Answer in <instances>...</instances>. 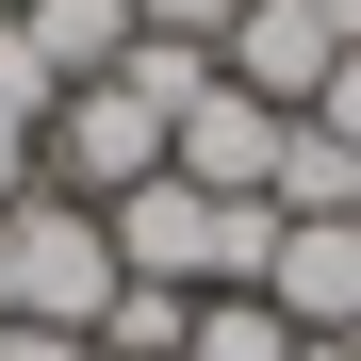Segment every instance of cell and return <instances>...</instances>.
I'll return each instance as SVG.
<instances>
[{
	"instance_id": "8fae6325",
	"label": "cell",
	"mask_w": 361,
	"mask_h": 361,
	"mask_svg": "<svg viewBox=\"0 0 361 361\" xmlns=\"http://www.w3.org/2000/svg\"><path fill=\"white\" fill-rule=\"evenodd\" d=\"M33 180H49V164H33V132H17V115H0V214H17Z\"/></svg>"
},
{
	"instance_id": "52a82bcc",
	"label": "cell",
	"mask_w": 361,
	"mask_h": 361,
	"mask_svg": "<svg viewBox=\"0 0 361 361\" xmlns=\"http://www.w3.org/2000/svg\"><path fill=\"white\" fill-rule=\"evenodd\" d=\"M180 361H295V329L263 312V295H197V329H180Z\"/></svg>"
},
{
	"instance_id": "7c38bea8",
	"label": "cell",
	"mask_w": 361,
	"mask_h": 361,
	"mask_svg": "<svg viewBox=\"0 0 361 361\" xmlns=\"http://www.w3.org/2000/svg\"><path fill=\"white\" fill-rule=\"evenodd\" d=\"M0 361H99L82 329H0Z\"/></svg>"
},
{
	"instance_id": "7a4b0ae2",
	"label": "cell",
	"mask_w": 361,
	"mask_h": 361,
	"mask_svg": "<svg viewBox=\"0 0 361 361\" xmlns=\"http://www.w3.org/2000/svg\"><path fill=\"white\" fill-rule=\"evenodd\" d=\"M33 164H49V197H82V214H115L132 180H164V115L132 99V82H82L66 115L33 132Z\"/></svg>"
},
{
	"instance_id": "5b68a950",
	"label": "cell",
	"mask_w": 361,
	"mask_h": 361,
	"mask_svg": "<svg viewBox=\"0 0 361 361\" xmlns=\"http://www.w3.org/2000/svg\"><path fill=\"white\" fill-rule=\"evenodd\" d=\"M263 312H279L295 345H345V329H361V214H345V230H279Z\"/></svg>"
},
{
	"instance_id": "9c48e42d",
	"label": "cell",
	"mask_w": 361,
	"mask_h": 361,
	"mask_svg": "<svg viewBox=\"0 0 361 361\" xmlns=\"http://www.w3.org/2000/svg\"><path fill=\"white\" fill-rule=\"evenodd\" d=\"M230 17L247 0H132V33H180V49H230Z\"/></svg>"
},
{
	"instance_id": "8992f818",
	"label": "cell",
	"mask_w": 361,
	"mask_h": 361,
	"mask_svg": "<svg viewBox=\"0 0 361 361\" xmlns=\"http://www.w3.org/2000/svg\"><path fill=\"white\" fill-rule=\"evenodd\" d=\"M0 33H17L33 66L66 82V99H82V82H115V66H132V0H17V17H0Z\"/></svg>"
},
{
	"instance_id": "6da1fadb",
	"label": "cell",
	"mask_w": 361,
	"mask_h": 361,
	"mask_svg": "<svg viewBox=\"0 0 361 361\" xmlns=\"http://www.w3.org/2000/svg\"><path fill=\"white\" fill-rule=\"evenodd\" d=\"M345 49H361V0H247V17H230V49H214V66L247 82L263 115H312V99H329V66H345Z\"/></svg>"
},
{
	"instance_id": "30bf717a",
	"label": "cell",
	"mask_w": 361,
	"mask_h": 361,
	"mask_svg": "<svg viewBox=\"0 0 361 361\" xmlns=\"http://www.w3.org/2000/svg\"><path fill=\"white\" fill-rule=\"evenodd\" d=\"M312 132H345V148H361V49L329 66V99H312Z\"/></svg>"
},
{
	"instance_id": "ba28073f",
	"label": "cell",
	"mask_w": 361,
	"mask_h": 361,
	"mask_svg": "<svg viewBox=\"0 0 361 361\" xmlns=\"http://www.w3.org/2000/svg\"><path fill=\"white\" fill-rule=\"evenodd\" d=\"M180 329H197V295H115V312H99V361H180Z\"/></svg>"
},
{
	"instance_id": "3957f363",
	"label": "cell",
	"mask_w": 361,
	"mask_h": 361,
	"mask_svg": "<svg viewBox=\"0 0 361 361\" xmlns=\"http://www.w3.org/2000/svg\"><path fill=\"white\" fill-rule=\"evenodd\" d=\"M99 230H115V279H148V295H214V197H197V180H132Z\"/></svg>"
},
{
	"instance_id": "277c9868",
	"label": "cell",
	"mask_w": 361,
	"mask_h": 361,
	"mask_svg": "<svg viewBox=\"0 0 361 361\" xmlns=\"http://www.w3.org/2000/svg\"><path fill=\"white\" fill-rule=\"evenodd\" d=\"M279 132H295V115H263L247 82H214V99L164 132V180H197V197H263V180H279Z\"/></svg>"
}]
</instances>
